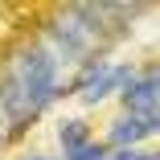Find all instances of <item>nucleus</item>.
<instances>
[{
    "instance_id": "6e6552de",
    "label": "nucleus",
    "mask_w": 160,
    "mask_h": 160,
    "mask_svg": "<svg viewBox=\"0 0 160 160\" xmlns=\"http://www.w3.org/2000/svg\"><path fill=\"white\" fill-rule=\"evenodd\" d=\"M37 160H41V156H37Z\"/></svg>"
},
{
    "instance_id": "20e7f679",
    "label": "nucleus",
    "mask_w": 160,
    "mask_h": 160,
    "mask_svg": "<svg viewBox=\"0 0 160 160\" xmlns=\"http://www.w3.org/2000/svg\"><path fill=\"white\" fill-rule=\"evenodd\" d=\"M156 127H148V123H140V119H119L115 127H111V144H136L140 136H152Z\"/></svg>"
},
{
    "instance_id": "423d86ee",
    "label": "nucleus",
    "mask_w": 160,
    "mask_h": 160,
    "mask_svg": "<svg viewBox=\"0 0 160 160\" xmlns=\"http://www.w3.org/2000/svg\"><path fill=\"white\" fill-rule=\"evenodd\" d=\"M70 160H103V148L99 144H82L78 152H70Z\"/></svg>"
},
{
    "instance_id": "7ed1b4c3",
    "label": "nucleus",
    "mask_w": 160,
    "mask_h": 160,
    "mask_svg": "<svg viewBox=\"0 0 160 160\" xmlns=\"http://www.w3.org/2000/svg\"><path fill=\"white\" fill-rule=\"evenodd\" d=\"M119 82H127V70H115V66H99V70H90V74H86L82 99H86V103H99V99H107V94H111Z\"/></svg>"
},
{
    "instance_id": "f03ea898",
    "label": "nucleus",
    "mask_w": 160,
    "mask_h": 160,
    "mask_svg": "<svg viewBox=\"0 0 160 160\" xmlns=\"http://www.w3.org/2000/svg\"><path fill=\"white\" fill-rule=\"evenodd\" d=\"M123 103H127V115L132 119L156 127V70H144L140 78H127Z\"/></svg>"
},
{
    "instance_id": "39448f33",
    "label": "nucleus",
    "mask_w": 160,
    "mask_h": 160,
    "mask_svg": "<svg viewBox=\"0 0 160 160\" xmlns=\"http://www.w3.org/2000/svg\"><path fill=\"white\" fill-rule=\"evenodd\" d=\"M62 144H66V152H78L82 144H86V123H78V119H70V123H62Z\"/></svg>"
},
{
    "instance_id": "f257e3e1",
    "label": "nucleus",
    "mask_w": 160,
    "mask_h": 160,
    "mask_svg": "<svg viewBox=\"0 0 160 160\" xmlns=\"http://www.w3.org/2000/svg\"><path fill=\"white\" fill-rule=\"evenodd\" d=\"M12 86L25 94V103L29 107H45L53 99V86H58V62L49 49H33V53H25L21 58V66H17V78Z\"/></svg>"
},
{
    "instance_id": "0eeeda50",
    "label": "nucleus",
    "mask_w": 160,
    "mask_h": 160,
    "mask_svg": "<svg viewBox=\"0 0 160 160\" xmlns=\"http://www.w3.org/2000/svg\"><path fill=\"white\" fill-rule=\"evenodd\" d=\"M115 160H156V156H148V152H136V148H123Z\"/></svg>"
}]
</instances>
